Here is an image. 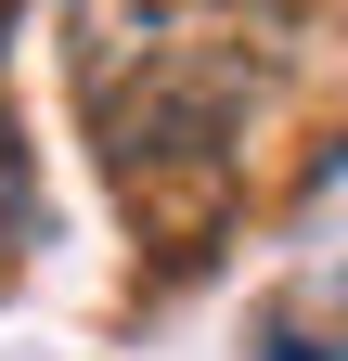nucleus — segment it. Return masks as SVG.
I'll return each mask as SVG.
<instances>
[{
  "instance_id": "obj_1",
  "label": "nucleus",
  "mask_w": 348,
  "mask_h": 361,
  "mask_svg": "<svg viewBox=\"0 0 348 361\" xmlns=\"http://www.w3.org/2000/svg\"><path fill=\"white\" fill-rule=\"evenodd\" d=\"M297 65H310L297 0H65L77 129L129 194V219L155 233H206L232 207Z\"/></svg>"
},
{
  "instance_id": "obj_2",
  "label": "nucleus",
  "mask_w": 348,
  "mask_h": 361,
  "mask_svg": "<svg viewBox=\"0 0 348 361\" xmlns=\"http://www.w3.org/2000/svg\"><path fill=\"white\" fill-rule=\"evenodd\" d=\"M26 219V142H13V116H0V233Z\"/></svg>"
},
{
  "instance_id": "obj_3",
  "label": "nucleus",
  "mask_w": 348,
  "mask_h": 361,
  "mask_svg": "<svg viewBox=\"0 0 348 361\" xmlns=\"http://www.w3.org/2000/svg\"><path fill=\"white\" fill-rule=\"evenodd\" d=\"M271 361H323V348H310V336H271Z\"/></svg>"
}]
</instances>
